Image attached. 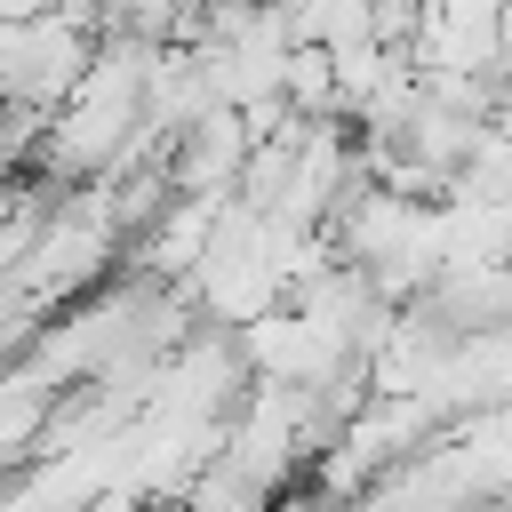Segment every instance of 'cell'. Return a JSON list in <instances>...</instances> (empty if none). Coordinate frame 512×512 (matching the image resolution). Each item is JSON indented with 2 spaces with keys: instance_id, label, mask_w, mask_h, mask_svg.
<instances>
[{
  "instance_id": "6da1fadb",
  "label": "cell",
  "mask_w": 512,
  "mask_h": 512,
  "mask_svg": "<svg viewBox=\"0 0 512 512\" xmlns=\"http://www.w3.org/2000/svg\"><path fill=\"white\" fill-rule=\"evenodd\" d=\"M264 496H272V488H256L248 472H232V464L216 456V464L184 488V512H264Z\"/></svg>"
}]
</instances>
